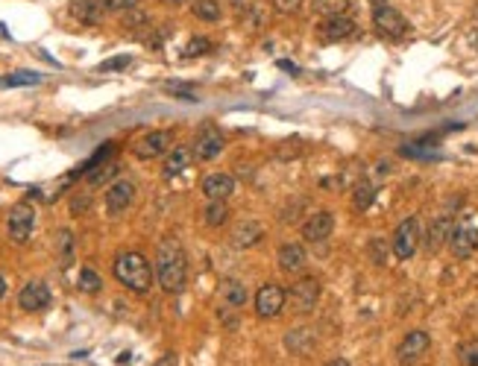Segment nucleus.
<instances>
[{
	"instance_id": "obj_32",
	"label": "nucleus",
	"mask_w": 478,
	"mask_h": 366,
	"mask_svg": "<svg viewBox=\"0 0 478 366\" xmlns=\"http://www.w3.org/2000/svg\"><path fill=\"white\" fill-rule=\"evenodd\" d=\"M458 360L463 366H478V337L475 340H467L458 346Z\"/></svg>"
},
{
	"instance_id": "obj_43",
	"label": "nucleus",
	"mask_w": 478,
	"mask_h": 366,
	"mask_svg": "<svg viewBox=\"0 0 478 366\" xmlns=\"http://www.w3.org/2000/svg\"><path fill=\"white\" fill-rule=\"evenodd\" d=\"M326 366H349V363H346V360H344V358H334V360H329V363H326Z\"/></svg>"
},
{
	"instance_id": "obj_33",
	"label": "nucleus",
	"mask_w": 478,
	"mask_h": 366,
	"mask_svg": "<svg viewBox=\"0 0 478 366\" xmlns=\"http://www.w3.org/2000/svg\"><path fill=\"white\" fill-rule=\"evenodd\" d=\"M208 50H212V41L196 35V38L188 41V47L182 50V56H185V59H194V56H203V53H208Z\"/></svg>"
},
{
	"instance_id": "obj_22",
	"label": "nucleus",
	"mask_w": 478,
	"mask_h": 366,
	"mask_svg": "<svg viewBox=\"0 0 478 366\" xmlns=\"http://www.w3.org/2000/svg\"><path fill=\"white\" fill-rule=\"evenodd\" d=\"M191 156L194 152L188 147H174L171 152H167V159H164V176H176L182 173L185 167L191 164Z\"/></svg>"
},
{
	"instance_id": "obj_12",
	"label": "nucleus",
	"mask_w": 478,
	"mask_h": 366,
	"mask_svg": "<svg viewBox=\"0 0 478 366\" xmlns=\"http://www.w3.org/2000/svg\"><path fill=\"white\" fill-rule=\"evenodd\" d=\"M223 150V135L215 129V126H203L200 132H196V141H194V159L196 161H212L215 156H220Z\"/></svg>"
},
{
	"instance_id": "obj_31",
	"label": "nucleus",
	"mask_w": 478,
	"mask_h": 366,
	"mask_svg": "<svg viewBox=\"0 0 478 366\" xmlns=\"http://www.w3.org/2000/svg\"><path fill=\"white\" fill-rule=\"evenodd\" d=\"M376 200V185H370V182H361V185L355 188V208L358 211H367Z\"/></svg>"
},
{
	"instance_id": "obj_3",
	"label": "nucleus",
	"mask_w": 478,
	"mask_h": 366,
	"mask_svg": "<svg viewBox=\"0 0 478 366\" xmlns=\"http://www.w3.org/2000/svg\"><path fill=\"white\" fill-rule=\"evenodd\" d=\"M33 226H36V208H33V205L18 202L15 208L9 211V217H6V232H9V241H12V244H26V241H30Z\"/></svg>"
},
{
	"instance_id": "obj_20",
	"label": "nucleus",
	"mask_w": 478,
	"mask_h": 366,
	"mask_svg": "<svg viewBox=\"0 0 478 366\" xmlns=\"http://www.w3.org/2000/svg\"><path fill=\"white\" fill-rule=\"evenodd\" d=\"M220 299H223V305H226V308H235V311H238V308L247 305V287L238 278H226L220 285Z\"/></svg>"
},
{
	"instance_id": "obj_23",
	"label": "nucleus",
	"mask_w": 478,
	"mask_h": 366,
	"mask_svg": "<svg viewBox=\"0 0 478 366\" xmlns=\"http://www.w3.org/2000/svg\"><path fill=\"white\" fill-rule=\"evenodd\" d=\"M100 3L97 0H74L71 3V15L79 21V24H97L100 21Z\"/></svg>"
},
{
	"instance_id": "obj_34",
	"label": "nucleus",
	"mask_w": 478,
	"mask_h": 366,
	"mask_svg": "<svg viewBox=\"0 0 478 366\" xmlns=\"http://www.w3.org/2000/svg\"><path fill=\"white\" fill-rule=\"evenodd\" d=\"M97 3L106 12H123V9H135L138 0H97Z\"/></svg>"
},
{
	"instance_id": "obj_39",
	"label": "nucleus",
	"mask_w": 478,
	"mask_h": 366,
	"mask_svg": "<svg viewBox=\"0 0 478 366\" xmlns=\"http://www.w3.org/2000/svg\"><path fill=\"white\" fill-rule=\"evenodd\" d=\"M370 255H373L376 264H385V244L382 241H373L370 244Z\"/></svg>"
},
{
	"instance_id": "obj_27",
	"label": "nucleus",
	"mask_w": 478,
	"mask_h": 366,
	"mask_svg": "<svg viewBox=\"0 0 478 366\" xmlns=\"http://www.w3.org/2000/svg\"><path fill=\"white\" fill-rule=\"evenodd\" d=\"M311 9L323 18H332V15H344L349 9V0H311Z\"/></svg>"
},
{
	"instance_id": "obj_6",
	"label": "nucleus",
	"mask_w": 478,
	"mask_h": 366,
	"mask_svg": "<svg viewBox=\"0 0 478 366\" xmlns=\"http://www.w3.org/2000/svg\"><path fill=\"white\" fill-rule=\"evenodd\" d=\"M171 141H174V135L167 132V129L147 132V135H141L138 141H132V156H135V159H141V161L159 159L162 152H164L167 147H171Z\"/></svg>"
},
{
	"instance_id": "obj_2",
	"label": "nucleus",
	"mask_w": 478,
	"mask_h": 366,
	"mask_svg": "<svg viewBox=\"0 0 478 366\" xmlns=\"http://www.w3.org/2000/svg\"><path fill=\"white\" fill-rule=\"evenodd\" d=\"M111 273L132 293H147L153 287V266L141 252H121L115 264H111Z\"/></svg>"
},
{
	"instance_id": "obj_9",
	"label": "nucleus",
	"mask_w": 478,
	"mask_h": 366,
	"mask_svg": "<svg viewBox=\"0 0 478 366\" xmlns=\"http://www.w3.org/2000/svg\"><path fill=\"white\" fill-rule=\"evenodd\" d=\"M429 346H431V337H429L426 331H419V328H417V331H408L405 340H402L399 349H396V358H399L402 366H414V363L429 351Z\"/></svg>"
},
{
	"instance_id": "obj_15",
	"label": "nucleus",
	"mask_w": 478,
	"mask_h": 366,
	"mask_svg": "<svg viewBox=\"0 0 478 366\" xmlns=\"http://www.w3.org/2000/svg\"><path fill=\"white\" fill-rule=\"evenodd\" d=\"M317 33H320L323 41H344V38H349L355 33V21L349 15H332V18H326L320 24Z\"/></svg>"
},
{
	"instance_id": "obj_8",
	"label": "nucleus",
	"mask_w": 478,
	"mask_h": 366,
	"mask_svg": "<svg viewBox=\"0 0 478 366\" xmlns=\"http://www.w3.org/2000/svg\"><path fill=\"white\" fill-rule=\"evenodd\" d=\"M373 24H376V30L387 35V38H402L408 33V21L399 9H393V6H376L373 12Z\"/></svg>"
},
{
	"instance_id": "obj_1",
	"label": "nucleus",
	"mask_w": 478,
	"mask_h": 366,
	"mask_svg": "<svg viewBox=\"0 0 478 366\" xmlns=\"http://www.w3.org/2000/svg\"><path fill=\"white\" fill-rule=\"evenodd\" d=\"M156 281L164 293H182L188 281V258L182 252L179 241L164 237L156 252Z\"/></svg>"
},
{
	"instance_id": "obj_13",
	"label": "nucleus",
	"mask_w": 478,
	"mask_h": 366,
	"mask_svg": "<svg viewBox=\"0 0 478 366\" xmlns=\"http://www.w3.org/2000/svg\"><path fill=\"white\" fill-rule=\"evenodd\" d=\"M332 229H334V220L329 211H314V214L302 223V237L308 244H323L332 234Z\"/></svg>"
},
{
	"instance_id": "obj_35",
	"label": "nucleus",
	"mask_w": 478,
	"mask_h": 366,
	"mask_svg": "<svg viewBox=\"0 0 478 366\" xmlns=\"http://www.w3.org/2000/svg\"><path fill=\"white\" fill-rule=\"evenodd\" d=\"M130 65H132L130 56H115V59L100 62V67H97V70H106V74H109V70H123V67H130Z\"/></svg>"
},
{
	"instance_id": "obj_41",
	"label": "nucleus",
	"mask_w": 478,
	"mask_h": 366,
	"mask_svg": "<svg viewBox=\"0 0 478 366\" xmlns=\"http://www.w3.org/2000/svg\"><path fill=\"white\" fill-rule=\"evenodd\" d=\"M153 366H176V355H174V351H167V355H164V358H159Z\"/></svg>"
},
{
	"instance_id": "obj_25",
	"label": "nucleus",
	"mask_w": 478,
	"mask_h": 366,
	"mask_svg": "<svg viewBox=\"0 0 478 366\" xmlns=\"http://www.w3.org/2000/svg\"><path fill=\"white\" fill-rule=\"evenodd\" d=\"M118 170H121V167H118V161H106V164H97L94 170H88V173H86V182H88L91 188L109 185V182L118 176Z\"/></svg>"
},
{
	"instance_id": "obj_24",
	"label": "nucleus",
	"mask_w": 478,
	"mask_h": 366,
	"mask_svg": "<svg viewBox=\"0 0 478 366\" xmlns=\"http://www.w3.org/2000/svg\"><path fill=\"white\" fill-rule=\"evenodd\" d=\"M203 220H206V226H212V229L223 226V223L229 220V205H226V200H212V202H208L203 208Z\"/></svg>"
},
{
	"instance_id": "obj_29",
	"label": "nucleus",
	"mask_w": 478,
	"mask_h": 366,
	"mask_svg": "<svg viewBox=\"0 0 478 366\" xmlns=\"http://www.w3.org/2000/svg\"><path fill=\"white\" fill-rule=\"evenodd\" d=\"M77 287L82 290V293H100V287H103V281H100V276H97L91 266H86V270H79V281H77Z\"/></svg>"
},
{
	"instance_id": "obj_46",
	"label": "nucleus",
	"mask_w": 478,
	"mask_h": 366,
	"mask_svg": "<svg viewBox=\"0 0 478 366\" xmlns=\"http://www.w3.org/2000/svg\"><path fill=\"white\" fill-rule=\"evenodd\" d=\"M370 3H376V6H382V3H385V0H370Z\"/></svg>"
},
{
	"instance_id": "obj_38",
	"label": "nucleus",
	"mask_w": 478,
	"mask_h": 366,
	"mask_svg": "<svg viewBox=\"0 0 478 366\" xmlns=\"http://www.w3.org/2000/svg\"><path fill=\"white\" fill-rule=\"evenodd\" d=\"M91 205V196L86 193V196H77V200L71 202V214H82V211H86Z\"/></svg>"
},
{
	"instance_id": "obj_37",
	"label": "nucleus",
	"mask_w": 478,
	"mask_h": 366,
	"mask_svg": "<svg viewBox=\"0 0 478 366\" xmlns=\"http://www.w3.org/2000/svg\"><path fill=\"white\" fill-rule=\"evenodd\" d=\"M273 6L282 12V15H291V12H297L302 6V0H273Z\"/></svg>"
},
{
	"instance_id": "obj_26",
	"label": "nucleus",
	"mask_w": 478,
	"mask_h": 366,
	"mask_svg": "<svg viewBox=\"0 0 478 366\" xmlns=\"http://www.w3.org/2000/svg\"><path fill=\"white\" fill-rule=\"evenodd\" d=\"M191 12L200 21H208V24H215L220 21V6H217V0H194L191 3Z\"/></svg>"
},
{
	"instance_id": "obj_7",
	"label": "nucleus",
	"mask_w": 478,
	"mask_h": 366,
	"mask_svg": "<svg viewBox=\"0 0 478 366\" xmlns=\"http://www.w3.org/2000/svg\"><path fill=\"white\" fill-rule=\"evenodd\" d=\"M285 302H288V293L279 285H261L256 293V314L261 319H273V317L282 314Z\"/></svg>"
},
{
	"instance_id": "obj_28",
	"label": "nucleus",
	"mask_w": 478,
	"mask_h": 366,
	"mask_svg": "<svg viewBox=\"0 0 478 366\" xmlns=\"http://www.w3.org/2000/svg\"><path fill=\"white\" fill-rule=\"evenodd\" d=\"M38 82H41V74H36V70H18V74H9L3 79V86L21 88V86H38Z\"/></svg>"
},
{
	"instance_id": "obj_21",
	"label": "nucleus",
	"mask_w": 478,
	"mask_h": 366,
	"mask_svg": "<svg viewBox=\"0 0 478 366\" xmlns=\"http://www.w3.org/2000/svg\"><path fill=\"white\" fill-rule=\"evenodd\" d=\"M449 234H452V220H449V217L434 220V223H431V229H429V234H426V249L434 255V252H438V249L449 241Z\"/></svg>"
},
{
	"instance_id": "obj_17",
	"label": "nucleus",
	"mask_w": 478,
	"mask_h": 366,
	"mask_svg": "<svg viewBox=\"0 0 478 366\" xmlns=\"http://www.w3.org/2000/svg\"><path fill=\"white\" fill-rule=\"evenodd\" d=\"M279 266L291 276L302 273L305 270V249L300 244H285L282 249H279Z\"/></svg>"
},
{
	"instance_id": "obj_30",
	"label": "nucleus",
	"mask_w": 478,
	"mask_h": 366,
	"mask_svg": "<svg viewBox=\"0 0 478 366\" xmlns=\"http://www.w3.org/2000/svg\"><path fill=\"white\" fill-rule=\"evenodd\" d=\"M56 244H59V261H62V266H68V264L74 261V234L68 232V229H62L59 237H56Z\"/></svg>"
},
{
	"instance_id": "obj_14",
	"label": "nucleus",
	"mask_w": 478,
	"mask_h": 366,
	"mask_svg": "<svg viewBox=\"0 0 478 366\" xmlns=\"http://www.w3.org/2000/svg\"><path fill=\"white\" fill-rule=\"evenodd\" d=\"M449 246H452L455 258L467 261L472 252L478 249V229L475 226H458V229H452V234H449Z\"/></svg>"
},
{
	"instance_id": "obj_18",
	"label": "nucleus",
	"mask_w": 478,
	"mask_h": 366,
	"mask_svg": "<svg viewBox=\"0 0 478 366\" xmlns=\"http://www.w3.org/2000/svg\"><path fill=\"white\" fill-rule=\"evenodd\" d=\"M261 234H264V229H261L259 220H241V223H238V229H235V234H232V244L241 246V249L256 246L261 241Z\"/></svg>"
},
{
	"instance_id": "obj_40",
	"label": "nucleus",
	"mask_w": 478,
	"mask_h": 366,
	"mask_svg": "<svg viewBox=\"0 0 478 366\" xmlns=\"http://www.w3.org/2000/svg\"><path fill=\"white\" fill-rule=\"evenodd\" d=\"M144 21H147V15H141V12H132V15H130V18H126L123 24H126V26H141Z\"/></svg>"
},
{
	"instance_id": "obj_42",
	"label": "nucleus",
	"mask_w": 478,
	"mask_h": 366,
	"mask_svg": "<svg viewBox=\"0 0 478 366\" xmlns=\"http://www.w3.org/2000/svg\"><path fill=\"white\" fill-rule=\"evenodd\" d=\"M279 67H282V70H288V74H297V67H293L291 62H285V59H282V62H279Z\"/></svg>"
},
{
	"instance_id": "obj_10",
	"label": "nucleus",
	"mask_w": 478,
	"mask_h": 366,
	"mask_svg": "<svg viewBox=\"0 0 478 366\" xmlns=\"http://www.w3.org/2000/svg\"><path fill=\"white\" fill-rule=\"evenodd\" d=\"M132 200H135V182L118 179V182H111L109 191H106V211L111 217H118L132 205Z\"/></svg>"
},
{
	"instance_id": "obj_19",
	"label": "nucleus",
	"mask_w": 478,
	"mask_h": 366,
	"mask_svg": "<svg viewBox=\"0 0 478 366\" xmlns=\"http://www.w3.org/2000/svg\"><path fill=\"white\" fill-rule=\"evenodd\" d=\"M314 340H317V337H314L311 328H293L285 337V349L293 351V355H308V351L314 349Z\"/></svg>"
},
{
	"instance_id": "obj_45",
	"label": "nucleus",
	"mask_w": 478,
	"mask_h": 366,
	"mask_svg": "<svg viewBox=\"0 0 478 366\" xmlns=\"http://www.w3.org/2000/svg\"><path fill=\"white\" fill-rule=\"evenodd\" d=\"M164 3H174L176 6V3H182V0H164Z\"/></svg>"
},
{
	"instance_id": "obj_16",
	"label": "nucleus",
	"mask_w": 478,
	"mask_h": 366,
	"mask_svg": "<svg viewBox=\"0 0 478 366\" xmlns=\"http://www.w3.org/2000/svg\"><path fill=\"white\" fill-rule=\"evenodd\" d=\"M235 176L229 173H212L203 179V193L208 196V200H229V196L235 193Z\"/></svg>"
},
{
	"instance_id": "obj_5",
	"label": "nucleus",
	"mask_w": 478,
	"mask_h": 366,
	"mask_svg": "<svg viewBox=\"0 0 478 366\" xmlns=\"http://www.w3.org/2000/svg\"><path fill=\"white\" fill-rule=\"evenodd\" d=\"M288 296H291L293 308H297L300 314H311L317 308V302H320V281L314 276H302L300 281H293L291 285Z\"/></svg>"
},
{
	"instance_id": "obj_11",
	"label": "nucleus",
	"mask_w": 478,
	"mask_h": 366,
	"mask_svg": "<svg viewBox=\"0 0 478 366\" xmlns=\"http://www.w3.org/2000/svg\"><path fill=\"white\" fill-rule=\"evenodd\" d=\"M18 305L24 308V311H45V308L50 305V287L45 285L41 278H33V281H26V285L21 287L18 293Z\"/></svg>"
},
{
	"instance_id": "obj_36",
	"label": "nucleus",
	"mask_w": 478,
	"mask_h": 366,
	"mask_svg": "<svg viewBox=\"0 0 478 366\" xmlns=\"http://www.w3.org/2000/svg\"><path fill=\"white\" fill-rule=\"evenodd\" d=\"M402 156H414V159H440V152L423 150V147H402Z\"/></svg>"
},
{
	"instance_id": "obj_44",
	"label": "nucleus",
	"mask_w": 478,
	"mask_h": 366,
	"mask_svg": "<svg viewBox=\"0 0 478 366\" xmlns=\"http://www.w3.org/2000/svg\"><path fill=\"white\" fill-rule=\"evenodd\" d=\"M6 296V281H3V276H0V299Z\"/></svg>"
},
{
	"instance_id": "obj_4",
	"label": "nucleus",
	"mask_w": 478,
	"mask_h": 366,
	"mask_svg": "<svg viewBox=\"0 0 478 366\" xmlns=\"http://www.w3.org/2000/svg\"><path fill=\"white\" fill-rule=\"evenodd\" d=\"M390 246H393V255H396L399 261L414 258V252L419 246V220L417 217L402 220L399 226H396V232H393Z\"/></svg>"
}]
</instances>
